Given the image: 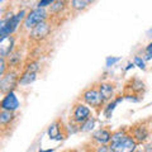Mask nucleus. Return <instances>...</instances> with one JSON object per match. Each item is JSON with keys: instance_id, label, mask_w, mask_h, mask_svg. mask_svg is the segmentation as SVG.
Masks as SVG:
<instances>
[{"instance_id": "f257e3e1", "label": "nucleus", "mask_w": 152, "mask_h": 152, "mask_svg": "<svg viewBox=\"0 0 152 152\" xmlns=\"http://www.w3.org/2000/svg\"><path fill=\"white\" fill-rule=\"evenodd\" d=\"M137 142L132 136L127 134L126 131H117L112 133V140L109 146L114 152H134L137 150Z\"/></svg>"}, {"instance_id": "f03ea898", "label": "nucleus", "mask_w": 152, "mask_h": 152, "mask_svg": "<svg viewBox=\"0 0 152 152\" xmlns=\"http://www.w3.org/2000/svg\"><path fill=\"white\" fill-rule=\"evenodd\" d=\"M26 15V12L24 10H20L15 15H9L8 18L3 19L1 20V24H0V37L3 38H7L9 36H12L15 29L18 28L19 23L23 20V18Z\"/></svg>"}, {"instance_id": "7ed1b4c3", "label": "nucleus", "mask_w": 152, "mask_h": 152, "mask_svg": "<svg viewBox=\"0 0 152 152\" xmlns=\"http://www.w3.org/2000/svg\"><path fill=\"white\" fill-rule=\"evenodd\" d=\"M46 18H47V13L45 10V8H36V9H33L32 12L28 13V15H26L23 26H24V28H27V29L32 31L36 26H38L42 22H45Z\"/></svg>"}, {"instance_id": "20e7f679", "label": "nucleus", "mask_w": 152, "mask_h": 152, "mask_svg": "<svg viewBox=\"0 0 152 152\" xmlns=\"http://www.w3.org/2000/svg\"><path fill=\"white\" fill-rule=\"evenodd\" d=\"M83 99L88 105L93 107V108H100L104 104V99L102 98L100 91L99 89H88L85 90L83 94Z\"/></svg>"}, {"instance_id": "39448f33", "label": "nucleus", "mask_w": 152, "mask_h": 152, "mask_svg": "<svg viewBox=\"0 0 152 152\" xmlns=\"http://www.w3.org/2000/svg\"><path fill=\"white\" fill-rule=\"evenodd\" d=\"M91 118V110L86 104H76L72 112V119L74 122L79 123V124H83L84 122H86L88 119Z\"/></svg>"}, {"instance_id": "423d86ee", "label": "nucleus", "mask_w": 152, "mask_h": 152, "mask_svg": "<svg viewBox=\"0 0 152 152\" xmlns=\"http://www.w3.org/2000/svg\"><path fill=\"white\" fill-rule=\"evenodd\" d=\"M17 84H19V79L15 72H8L1 77V81H0V90H1L3 94H8L13 91V89L17 86Z\"/></svg>"}, {"instance_id": "0eeeda50", "label": "nucleus", "mask_w": 152, "mask_h": 152, "mask_svg": "<svg viewBox=\"0 0 152 152\" xmlns=\"http://www.w3.org/2000/svg\"><path fill=\"white\" fill-rule=\"evenodd\" d=\"M50 33H51V26L45 20V22L39 23L38 26H36L31 31V38L37 41V42H39V41H43L45 38L48 37Z\"/></svg>"}, {"instance_id": "6e6552de", "label": "nucleus", "mask_w": 152, "mask_h": 152, "mask_svg": "<svg viewBox=\"0 0 152 152\" xmlns=\"http://www.w3.org/2000/svg\"><path fill=\"white\" fill-rule=\"evenodd\" d=\"M19 108V100L15 96V94L13 91L5 94V96L1 100V109L4 110H10V112H15Z\"/></svg>"}, {"instance_id": "1a4fd4ad", "label": "nucleus", "mask_w": 152, "mask_h": 152, "mask_svg": "<svg viewBox=\"0 0 152 152\" xmlns=\"http://www.w3.org/2000/svg\"><path fill=\"white\" fill-rule=\"evenodd\" d=\"M93 140L98 142L99 145H109L112 140V133L105 128H100V129L93 133Z\"/></svg>"}, {"instance_id": "9d476101", "label": "nucleus", "mask_w": 152, "mask_h": 152, "mask_svg": "<svg viewBox=\"0 0 152 152\" xmlns=\"http://www.w3.org/2000/svg\"><path fill=\"white\" fill-rule=\"evenodd\" d=\"M13 46H14V38L12 36L3 38L0 41V56L3 58L9 57V55H12V52H13Z\"/></svg>"}, {"instance_id": "9b49d317", "label": "nucleus", "mask_w": 152, "mask_h": 152, "mask_svg": "<svg viewBox=\"0 0 152 152\" xmlns=\"http://www.w3.org/2000/svg\"><path fill=\"white\" fill-rule=\"evenodd\" d=\"M99 91H100L102 98L104 99V102H108L110 100L114 95V88L112 84H107V83H103L99 85Z\"/></svg>"}, {"instance_id": "f8f14e48", "label": "nucleus", "mask_w": 152, "mask_h": 152, "mask_svg": "<svg viewBox=\"0 0 152 152\" xmlns=\"http://www.w3.org/2000/svg\"><path fill=\"white\" fill-rule=\"evenodd\" d=\"M132 137L134 138L137 142H145L148 137V131L146 129V127H136L132 132Z\"/></svg>"}, {"instance_id": "ddd939ff", "label": "nucleus", "mask_w": 152, "mask_h": 152, "mask_svg": "<svg viewBox=\"0 0 152 152\" xmlns=\"http://www.w3.org/2000/svg\"><path fill=\"white\" fill-rule=\"evenodd\" d=\"M14 118H15V115H14V112H10V110H4V109H1V113H0V124H1L3 127H5L7 124H9Z\"/></svg>"}, {"instance_id": "4468645a", "label": "nucleus", "mask_w": 152, "mask_h": 152, "mask_svg": "<svg viewBox=\"0 0 152 152\" xmlns=\"http://www.w3.org/2000/svg\"><path fill=\"white\" fill-rule=\"evenodd\" d=\"M37 79V72H29V71H24V74L19 79V84L20 85H31Z\"/></svg>"}, {"instance_id": "2eb2a0df", "label": "nucleus", "mask_w": 152, "mask_h": 152, "mask_svg": "<svg viewBox=\"0 0 152 152\" xmlns=\"http://www.w3.org/2000/svg\"><path fill=\"white\" fill-rule=\"evenodd\" d=\"M90 4H91L90 0H72V1H71V7H72V9L76 12H83Z\"/></svg>"}, {"instance_id": "dca6fc26", "label": "nucleus", "mask_w": 152, "mask_h": 152, "mask_svg": "<svg viewBox=\"0 0 152 152\" xmlns=\"http://www.w3.org/2000/svg\"><path fill=\"white\" fill-rule=\"evenodd\" d=\"M48 136L51 140H62L64 138L62 136H60V127L57 126V123H53V124L50 127Z\"/></svg>"}, {"instance_id": "f3484780", "label": "nucleus", "mask_w": 152, "mask_h": 152, "mask_svg": "<svg viewBox=\"0 0 152 152\" xmlns=\"http://www.w3.org/2000/svg\"><path fill=\"white\" fill-rule=\"evenodd\" d=\"M65 7H66L65 0H56V1L51 5V12L53 14H60L65 9Z\"/></svg>"}, {"instance_id": "a211bd4d", "label": "nucleus", "mask_w": 152, "mask_h": 152, "mask_svg": "<svg viewBox=\"0 0 152 152\" xmlns=\"http://www.w3.org/2000/svg\"><path fill=\"white\" fill-rule=\"evenodd\" d=\"M122 100V98H118L117 100H114V102H112V103H109L108 104V107L104 109V114H105V117L107 118H110V115H112V113H113V110L115 109V107H117V104L119 103Z\"/></svg>"}, {"instance_id": "6ab92c4d", "label": "nucleus", "mask_w": 152, "mask_h": 152, "mask_svg": "<svg viewBox=\"0 0 152 152\" xmlns=\"http://www.w3.org/2000/svg\"><path fill=\"white\" fill-rule=\"evenodd\" d=\"M94 127V119L93 118H90V119H88L86 122L83 123V127H80V131L81 132H88V131H91Z\"/></svg>"}, {"instance_id": "aec40b11", "label": "nucleus", "mask_w": 152, "mask_h": 152, "mask_svg": "<svg viewBox=\"0 0 152 152\" xmlns=\"http://www.w3.org/2000/svg\"><path fill=\"white\" fill-rule=\"evenodd\" d=\"M95 152H114V151L112 150V147L109 145H99L95 148Z\"/></svg>"}, {"instance_id": "412c9836", "label": "nucleus", "mask_w": 152, "mask_h": 152, "mask_svg": "<svg viewBox=\"0 0 152 152\" xmlns=\"http://www.w3.org/2000/svg\"><path fill=\"white\" fill-rule=\"evenodd\" d=\"M134 65H136V66H138V67L142 69V70H145V69H146L145 61L142 60L141 57H138V56H136V57H134Z\"/></svg>"}, {"instance_id": "4be33fe9", "label": "nucleus", "mask_w": 152, "mask_h": 152, "mask_svg": "<svg viewBox=\"0 0 152 152\" xmlns=\"http://www.w3.org/2000/svg\"><path fill=\"white\" fill-rule=\"evenodd\" d=\"M119 60H121L119 57H108V58H107V64H105V66H107V67H110V66H113L115 62H118Z\"/></svg>"}, {"instance_id": "5701e85b", "label": "nucleus", "mask_w": 152, "mask_h": 152, "mask_svg": "<svg viewBox=\"0 0 152 152\" xmlns=\"http://www.w3.org/2000/svg\"><path fill=\"white\" fill-rule=\"evenodd\" d=\"M56 1V0H41L39 3H38V8H45L47 5H52Z\"/></svg>"}, {"instance_id": "b1692460", "label": "nucleus", "mask_w": 152, "mask_h": 152, "mask_svg": "<svg viewBox=\"0 0 152 152\" xmlns=\"http://www.w3.org/2000/svg\"><path fill=\"white\" fill-rule=\"evenodd\" d=\"M0 66H1V69H0V76H3L5 75V69H7V64H5V58H3L1 57V60H0Z\"/></svg>"}, {"instance_id": "393cba45", "label": "nucleus", "mask_w": 152, "mask_h": 152, "mask_svg": "<svg viewBox=\"0 0 152 152\" xmlns=\"http://www.w3.org/2000/svg\"><path fill=\"white\" fill-rule=\"evenodd\" d=\"M143 152H152V142H151V143H148V145H146V146H145Z\"/></svg>"}, {"instance_id": "a878e982", "label": "nucleus", "mask_w": 152, "mask_h": 152, "mask_svg": "<svg viewBox=\"0 0 152 152\" xmlns=\"http://www.w3.org/2000/svg\"><path fill=\"white\" fill-rule=\"evenodd\" d=\"M146 52H152V42H151V43H150L148 46H147V48H146Z\"/></svg>"}, {"instance_id": "bb28decb", "label": "nucleus", "mask_w": 152, "mask_h": 152, "mask_svg": "<svg viewBox=\"0 0 152 152\" xmlns=\"http://www.w3.org/2000/svg\"><path fill=\"white\" fill-rule=\"evenodd\" d=\"M152 58V52H147L146 55V60H151Z\"/></svg>"}, {"instance_id": "cd10ccee", "label": "nucleus", "mask_w": 152, "mask_h": 152, "mask_svg": "<svg viewBox=\"0 0 152 152\" xmlns=\"http://www.w3.org/2000/svg\"><path fill=\"white\" fill-rule=\"evenodd\" d=\"M53 150H46V151H39V152H52Z\"/></svg>"}, {"instance_id": "c85d7f7f", "label": "nucleus", "mask_w": 152, "mask_h": 152, "mask_svg": "<svg viewBox=\"0 0 152 152\" xmlns=\"http://www.w3.org/2000/svg\"><path fill=\"white\" fill-rule=\"evenodd\" d=\"M134 152H143V151H140V150H136Z\"/></svg>"}, {"instance_id": "c756f323", "label": "nucleus", "mask_w": 152, "mask_h": 152, "mask_svg": "<svg viewBox=\"0 0 152 152\" xmlns=\"http://www.w3.org/2000/svg\"><path fill=\"white\" fill-rule=\"evenodd\" d=\"M90 1H91V3H94V1H95V0H90Z\"/></svg>"}, {"instance_id": "7c9ffc66", "label": "nucleus", "mask_w": 152, "mask_h": 152, "mask_svg": "<svg viewBox=\"0 0 152 152\" xmlns=\"http://www.w3.org/2000/svg\"><path fill=\"white\" fill-rule=\"evenodd\" d=\"M150 33H152V29H150Z\"/></svg>"}, {"instance_id": "2f4dec72", "label": "nucleus", "mask_w": 152, "mask_h": 152, "mask_svg": "<svg viewBox=\"0 0 152 152\" xmlns=\"http://www.w3.org/2000/svg\"><path fill=\"white\" fill-rule=\"evenodd\" d=\"M0 1H4V0H0Z\"/></svg>"}]
</instances>
